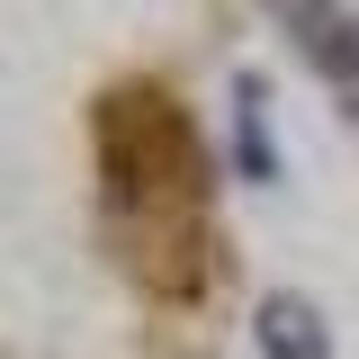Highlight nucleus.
<instances>
[{
  "label": "nucleus",
  "instance_id": "20e7f679",
  "mask_svg": "<svg viewBox=\"0 0 359 359\" xmlns=\"http://www.w3.org/2000/svg\"><path fill=\"white\" fill-rule=\"evenodd\" d=\"M233 135H243V171L252 180H278V153H269V90L243 72L233 81Z\"/></svg>",
  "mask_w": 359,
  "mask_h": 359
},
{
  "label": "nucleus",
  "instance_id": "7ed1b4c3",
  "mask_svg": "<svg viewBox=\"0 0 359 359\" xmlns=\"http://www.w3.org/2000/svg\"><path fill=\"white\" fill-rule=\"evenodd\" d=\"M252 351L261 359H332V323H323L314 297L278 287V297H261V314H252Z\"/></svg>",
  "mask_w": 359,
  "mask_h": 359
},
{
  "label": "nucleus",
  "instance_id": "f03ea898",
  "mask_svg": "<svg viewBox=\"0 0 359 359\" xmlns=\"http://www.w3.org/2000/svg\"><path fill=\"white\" fill-rule=\"evenodd\" d=\"M261 9L287 27V45L314 63V81L332 90V108L359 126V9L351 0H261Z\"/></svg>",
  "mask_w": 359,
  "mask_h": 359
},
{
  "label": "nucleus",
  "instance_id": "f257e3e1",
  "mask_svg": "<svg viewBox=\"0 0 359 359\" xmlns=\"http://www.w3.org/2000/svg\"><path fill=\"white\" fill-rule=\"evenodd\" d=\"M207 171H216L207 162V135L189 126V108L171 90L126 81V90L99 99V198L144 243L135 269L162 297H171V261L162 252H189L207 269Z\"/></svg>",
  "mask_w": 359,
  "mask_h": 359
}]
</instances>
